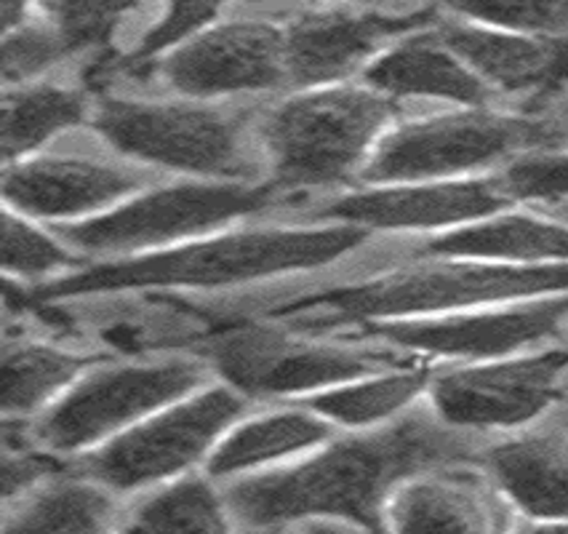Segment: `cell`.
Returning <instances> with one entry per match:
<instances>
[{"instance_id": "ba28073f", "label": "cell", "mask_w": 568, "mask_h": 534, "mask_svg": "<svg viewBox=\"0 0 568 534\" xmlns=\"http://www.w3.org/2000/svg\"><path fill=\"white\" fill-rule=\"evenodd\" d=\"M209 361L169 355L158 361L89 369L32 427V439L49 452L72 454L115 439L158 409L201 391Z\"/></svg>"}, {"instance_id": "30bf717a", "label": "cell", "mask_w": 568, "mask_h": 534, "mask_svg": "<svg viewBox=\"0 0 568 534\" xmlns=\"http://www.w3.org/2000/svg\"><path fill=\"white\" fill-rule=\"evenodd\" d=\"M246 406L248 399L235 387H201L99 446L85 460V473L118 494L180 476L214 452Z\"/></svg>"}, {"instance_id": "9c48e42d", "label": "cell", "mask_w": 568, "mask_h": 534, "mask_svg": "<svg viewBox=\"0 0 568 534\" xmlns=\"http://www.w3.org/2000/svg\"><path fill=\"white\" fill-rule=\"evenodd\" d=\"M558 137V129L531 118L467 108L462 113L422 118L387 131L361 177L372 184L454 180L467 171L510 161L526 150L545 148Z\"/></svg>"}, {"instance_id": "d6986e66", "label": "cell", "mask_w": 568, "mask_h": 534, "mask_svg": "<svg viewBox=\"0 0 568 534\" xmlns=\"http://www.w3.org/2000/svg\"><path fill=\"white\" fill-rule=\"evenodd\" d=\"M452 465L419 473L389 497L385 521L400 532H488L505 526L484 476Z\"/></svg>"}, {"instance_id": "4dcf8cb0", "label": "cell", "mask_w": 568, "mask_h": 534, "mask_svg": "<svg viewBox=\"0 0 568 534\" xmlns=\"http://www.w3.org/2000/svg\"><path fill=\"white\" fill-rule=\"evenodd\" d=\"M510 201L560 203L568 198V153L555 150H526L507 161L497 177Z\"/></svg>"}, {"instance_id": "44dd1931", "label": "cell", "mask_w": 568, "mask_h": 534, "mask_svg": "<svg viewBox=\"0 0 568 534\" xmlns=\"http://www.w3.org/2000/svg\"><path fill=\"white\" fill-rule=\"evenodd\" d=\"M334 427L313 409H281L237 422L209 454V476L214 481L235 478L241 473L270 467L281 460L305 454L328 444Z\"/></svg>"}, {"instance_id": "2e32d148", "label": "cell", "mask_w": 568, "mask_h": 534, "mask_svg": "<svg viewBox=\"0 0 568 534\" xmlns=\"http://www.w3.org/2000/svg\"><path fill=\"white\" fill-rule=\"evenodd\" d=\"M142 171L83 155H43L6 171V203L38 220H91L142 190Z\"/></svg>"}, {"instance_id": "4316f807", "label": "cell", "mask_w": 568, "mask_h": 534, "mask_svg": "<svg viewBox=\"0 0 568 534\" xmlns=\"http://www.w3.org/2000/svg\"><path fill=\"white\" fill-rule=\"evenodd\" d=\"M235 521L209 478L184 476L131 507L125 526L144 532H224Z\"/></svg>"}, {"instance_id": "7a4b0ae2", "label": "cell", "mask_w": 568, "mask_h": 534, "mask_svg": "<svg viewBox=\"0 0 568 534\" xmlns=\"http://www.w3.org/2000/svg\"><path fill=\"white\" fill-rule=\"evenodd\" d=\"M368 230L347 222H310L307 228H267L214 235L182 243L169 252L158 249L136 260H115L70 270L38 286L32 300H70L83 294L144 292V289H224L262 281L270 275L332 265L353 254Z\"/></svg>"}, {"instance_id": "277c9868", "label": "cell", "mask_w": 568, "mask_h": 534, "mask_svg": "<svg viewBox=\"0 0 568 534\" xmlns=\"http://www.w3.org/2000/svg\"><path fill=\"white\" fill-rule=\"evenodd\" d=\"M395 118V99L372 85L305 89L264 115L260 127L270 184L281 193L334 188L372 158Z\"/></svg>"}, {"instance_id": "4fadbf2b", "label": "cell", "mask_w": 568, "mask_h": 534, "mask_svg": "<svg viewBox=\"0 0 568 534\" xmlns=\"http://www.w3.org/2000/svg\"><path fill=\"white\" fill-rule=\"evenodd\" d=\"M161 75L187 99L267 91L288 81L283 30L267 22H224L163 57Z\"/></svg>"}, {"instance_id": "d6a6232c", "label": "cell", "mask_w": 568, "mask_h": 534, "mask_svg": "<svg viewBox=\"0 0 568 534\" xmlns=\"http://www.w3.org/2000/svg\"><path fill=\"white\" fill-rule=\"evenodd\" d=\"M224 0H171L169 14L148 32L142 46L136 49V62H148V59L166 57L190 38L206 30L209 22L220 14Z\"/></svg>"}, {"instance_id": "603a6c76", "label": "cell", "mask_w": 568, "mask_h": 534, "mask_svg": "<svg viewBox=\"0 0 568 534\" xmlns=\"http://www.w3.org/2000/svg\"><path fill=\"white\" fill-rule=\"evenodd\" d=\"M115 494L91 473L62 471L17 500L3 532H108L121 518Z\"/></svg>"}, {"instance_id": "f546056e", "label": "cell", "mask_w": 568, "mask_h": 534, "mask_svg": "<svg viewBox=\"0 0 568 534\" xmlns=\"http://www.w3.org/2000/svg\"><path fill=\"white\" fill-rule=\"evenodd\" d=\"M3 265L9 275H19L28 281L54 279L57 273H70L83 265V260L72 256L64 243H59L54 235L43 233L24 216H17L14 211L6 214L3 230Z\"/></svg>"}, {"instance_id": "3957f363", "label": "cell", "mask_w": 568, "mask_h": 534, "mask_svg": "<svg viewBox=\"0 0 568 534\" xmlns=\"http://www.w3.org/2000/svg\"><path fill=\"white\" fill-rule=\"evenodd\" d=\"M552 294H568V262L513 265L448 256V262L406 268L372 281L283 296L270 302L267 315L283 319L292 329L321 334L347 324L403 321Z\"/></svg>"}, {"instance_id": "5b68a950", "label": "cell", "mask_w": 568, "mask_h": 534, "mask_svg": "<svg viewBox=\"0 0 568 534\" xmlns=\"http://www.w3.org/2000/svg\"><path fill=\"white\" fill-rule=\"evenodd\" d=\"M91 127L118 153L148 167L230 182L254 177L246 123L235 113L187 102L104 99Z\"/></svg>"}, {"instance_id": "8fae6325", "label": "cell", "mask_w": 568, "mask_h": 534, "mask_svg": "<svg viewBox=\"0 0 568 534\" xmlns=\"http://www.w3.org/2000/svg\"><path fill=\"white\" fill-rule=\"evenodd\" d=\"M568 385V351L467 366L433 380V409L459 431L518 427L550 409Z\"/></svg>"}, {"instance_id": "ffe728a7", "label": "cell", "mask_w": 568, "mask_h": 534, "mask_svg": "<svg viewBox=\"0 0 568 534\" xmlns=\"http://www.w3.org/2000/svg\"><path fill=\"white\" fill-rule=\"evenodd\" d=\"M488 478L520 513L547 526H568V436L528 433L480 454Z\"/></svg>"}, {"instance_id": "7402d4cb", "label": "cell", "mask_w": 568, "mask_h": 534, "mask_svg": "<svg viewBox=\"0 0 568 534\" xmlns=\"http://www.w3.org/2000/svg\"><path fill=\"white\" fill-rule=\"evenodd\" d=\"M425 252L513 265H552L568 262V228L537 216L491 214L430 241Z\"/></svg>"}, {"instance_id": "52a82bcc", "label": "cell", "mask_w": 568, "mask_h": 534, "mask_svg": "<svg viewBox=\"0 0 568 534\" xmlns=\"http://www.w3.org/2000/svg\"><path fill=\"white\" fill-rule=\"evenodd\" d=\"M307 334L300 337L270 324L243 321L209 334L201 351L209 366L246 399L310 395L398 366V353L321 340L318 332Z\"/></svg>"}, {"instance_id": "1f68e13d", "label": "cell", "mask_w": 568, "mask_h": 534, "mask_svg": "<svg viewBox=\"0 0 568 534\" xmlns=\"http://www.w3.org/2000/svg\"><path fill=\"white\" fill-rule=\"evenodd\" d=\"M70 54L68 43L49 22H24L17 30L6 32L3 43V81L9 89L36 83L45 70L62 62Z\"/></svg>"}, {"instance_id": "d4e9b609", "label": "cell", "mask_w": 568, "mask_h": 534, "mask_svg": "<svg viewBox=\"0 0 568 534\" xmlns=\"http://www.w3.org/2000/svg\"><path fill=\"white\" fill-rule=\"evenodd\" d=\"M91 369V359L45 342H9L3 351L6 417H30L38 409L70 391Z\"/></svg>"}, {"instance_id": "cb8c5ba5", "label": "cell", "mask_w": 568, "mask_h": 534, "mask_svg": "<svg viewBox=\"0 0 568 534\" xmlns=\"http://www.w3.org/2000/svg\"><path fill=\"white\" fill-rule=\"evenodd\" d=\"M430 385L425 369H385L366 377L342 382L326 391L310 393L305 406L318 412L332 425L374 427L400 417Z\"/></svg>"}, {"instance_id": "8992f818", "label": "cell", "mask_w": 568, "mask_h": 534, "mask_svg": "<svg viewBox=\"0 0 568 534\" xmlns=\"http://www.w3.org/2000/svg\"><path fill=\"white\" fill-rule=\"evenodd\" d=\"M281 198L286 193L270 182H182L129 198L91 220L70 222L62 235L81 254L153 252L230 222L260 216L281 203Z\"/></svg>"}, {"instance_id": "7c38bea8", "label": "cell", "mask_w": 568, "mask_h": 534, "mask_svg": "<svg viewBox=\"0 0 568 534\" xmlns=\"http://www.w3.org/2000/svg\"><path fill=\"white\" fill-rule=\"evenodd\" d=\"M568 321V296H537L513 308L480 313L446 315V319L379 321L368 334L398 351L440 355V359L488 361L520 353L558 334Z\"/></svg>"}, {"instance_id": "9a60e30c", "label": "cell", "mask_w": 568, "mask_h": 534, "mask_svg": "<svg viewBox=\"0 0 568 534\" xmlns=\"http://www.w3.org/2000/svg\"><path fill=\"white\" fill-rule=\"evenodd\" d=\"M510 203L494 180H433L382 184L323 203L310 222H347L366 230L462 228L497 214Z\"/></svg>"}, {"instance_id": "5bb4252c", "label": "cell", "mask_w": 568, "mask_h": 534, "mask_svg": "<svg viewBox=\"0 0 568 534\" xmlns=\"http://www.w3.org/2000/svg\"><path fill=\"white\" fill-rule=\"evenodd\" d=\"M440 22L435 9L412 14L379 11H315L283 28L288 81L302 89L336 85L349 72L372 64L387 46Z\"/></svg>"}, {"instance_id": "83f0119b", "label": "cell", "mask_w": 568, "mask_h": 534, "mask_svg": "<svg viewBox=\"0 0 568 534\" xmlns=\"http://www.w3.org/2000/svg\"><path fill=\"white\" fill-rule=\"evenodd\" d=\"M454 19L520 36L568 38V0H440Z\"/></svg>"}, {"instance_id": "ac0fdd59", "label": "cell", "mask_w": 568, "mask_h": 534, "mask_svg": "<svg viewBox=\"0 0 568 534\" xmlns=\"http://www.w3.org/2000/svg\"><path fill=\"white\" fill-rule=\"evenodd\" d=\"M363 78L389 99H440L462 108H488L494 99L491 85L438 36V24L387 46Z\"/></svg>"}, {"instance_id": "e575fe53", "label": "cell", "mask_w": 568, "mask_h": 534, "mask_svg": "<svg viewBox=\"0 0 568 534\" xmlns=\"http://www.w3.org/2000/svg\"><path fill=\"white\" fill-rule=\"evenodd\" d=\"M28 3H30V0H0V9H3V28H6V32L17 30L19 24L28 22Z\"/></svg>"}, {"instance_id": "836d02e7", "label": "cell", "mask_w": 568, "mask_h": 534, "mask_svg": "<svg viewBox=\"0 0 568 534\" xmlns=\"http://www.w3.org/2000/svg\"><path fill=\"white\" fill-rule=\"evenodd\" d=\"M0 471H3V500L6 505H11L22 500L24 494L38 490L45 478L62 473L64 463L62 454L49 452L36 439L30 444L19 436V444L3 439V467Z\"/></svg>"}, {"instance_id": "f1b7e54d", "label": "cell", "mask_w": 568, "mask_h": 534, "mask_svg": "<svg viewBox=\"0 0 568 534\" xmlns=\"http://www.w3.org/2000/svg\"><path fill=\"white\" fill-rule=\"evenodd\" d=\"M45 22L72 51L104 46L142 0H38Z\"/></svg>"}, {"instance_id": "484cf974", "label": "cell", "mask_w": 568, "mask_h": 534, "mask_svg": "<svg viewBox=\"0 0 568 534\" xmlns=\"http://www.w3.org/2000/svg\"><path fill=\"white\" fill-rule=\"evenodd\" d=\"M89 118V102L78 89L54 83H28L6 89L3 155L6 163L24 161L51 137L78 129Z\"/></svg>"}, {"instance_id": "6da1fadb", "label": "cell", "mask_w": 568, "mask_h": 534, "mask_svg": "<svg viewBox=\"0 0 568 534\" xmlns=\"http://www.w3.org/2000/svg\"><path fill=\"white\" fill-rule=\"evenodd\" d=\"M473 457V444L433 412H403L382 427L323 446L300 465L237 478L227 492L237 526L382 530L400 484Z\"/></svg>"}, {"instance_id": "e0dca14e", "label": "cell", "mask_w": 568, "mask_h": 534, "mask_svg": "<svg viewBox=\"0 0 568 534\" xmlns=\"http://www.w3.org/2000/svg\"><path fill=\"white\" fill-rule=\"evenodd\" d=\"M438 36L494 94L545 97L568 83V38L520 36L454 17H440Z\"/></svg>"}]
</instances>
